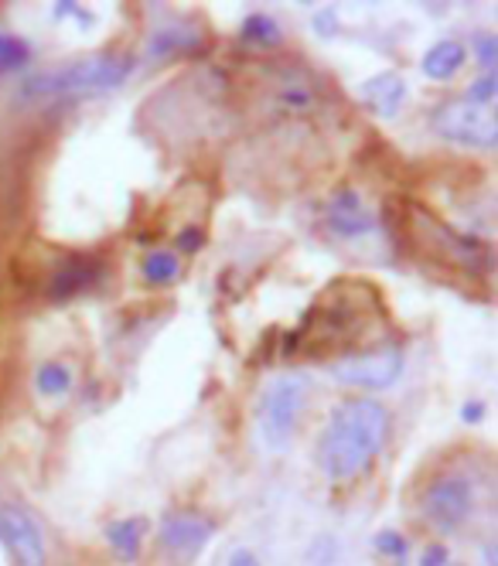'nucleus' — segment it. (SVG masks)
<instances>
[{
  "label": "nucleus",
  "instance_id": "1",
  "mask_svg": "<svg viewBox=\"0 0 498 566\" xmlns=\"http://www.w3.org/2000/svg\"><path fill=\"white\" fill-rule=\"evenodd\" d=\"M390 410L372 396L342 399L318 437V468L328 481H349L372 468L390 440Z\"/></svg>",
  "mask_w": 498,
  "mask_h": 566
},
{
  "label": "nucleus",
  "instance_id": "2",
  "mask_svg": "<svg viewBox=\"0 0 498 566\" xmlns=\"http://www.w3.org/2000/svg\"><path fill=\"white\" fill-rule=\"evenodd\" d=\"M134 59L131 55H90L69 62L52 72H34L24 78L21 93L24 96H69V93H106L116 90L131 78Z\"/></svg>",
  "mask_w": 498,
  "mask_h": 566
},
{
  "label": "nucleus",
  "instance_id": "3",
  "mask_svg": "<svg viewBox=\"0 0 498 566\" xmlns=\"http://www.w3.org/2000/svg\"><path fill=\"white\" fill-rule=\"evenodd\" d=\"M308 399V382L301 376H277L257 399V430L263 448L280 454L298 433V420Z\"/></svg>",
  "mask_w": 498,
  "mask_h": 566
},
{
  "label": "nucleus",
  "instance_id": "4",
  "mask_svg": "<svg viewBox=\"0 0 498 566\" xmlns=\"http://www.w3.org/2000/svg\"><path fill=\"white\" fill-rule=\"evenodd\" d=\"M430 127L437 137L475 147V150H491L498 144V119L488 106H475L468 99H444L430 113Z\"/></svg>",
  "mask_w": 498,
  "mask_h": 566
},
{
  "label": "nucleus",
  "instance_id": "5",
  "mask_svg": "<svg viewBox=\"0 0 498 566\" xmlns=\"http://www.w3.org/2000/svg\"><path fill=\"white\" fill-rule=\"evenodd\" d=\"M424 515L437 525L440 533H450L465 525V518L475 509V489L465 474H440L427 484V492L421 499Z\"/></svg>",
  "mask_w": 498,
  "mask_h": 566
},
{
  "label": "nucleus",
  "instance_id": "6",
  "mask_svg": "<svg viewBox=\"0 0 498 566\" xmlns=\"http://www.w3.org/2000/svg\"><path fill=\"white\" fill-rule=\"evenodd\" d=\"M406 358L400 348L386 345L376 352H365V355H352L342 358L331 366V379H339L342 386H355V389H390L400 376H403Z\"/></svg>",
  "mask_w": 498,
  "mask_h": 566
},
{
  "label": "nucleus",
  "instance_id": "7",
  "mask_svg": "<svg viewBox=\"0 0 498 566\" xmlns=\"http://www.w3.org/2000/svg\"><path fill=\"white\" fill-rule=\"evenodd\" d=\"M0 546L11 553L18 566H49V546L41 525L14 502L0 505Z\"/></svg>",
  "mask_w": 498,
  "mask_h": 566
},
{
  "label": "nucleus",
  "instance_id": "8",
  "mask_svg": "<svg viewBox=\"0 0 498 566\" xmlns=\"http://www.w3.org/2000/svg\"><path fill=\"white\" fill-rule=\"evenodd\" d=\"M216 536V522L198 512H168L157 525V546L178 563L195 559Z\"/></svg>",
  "mask_w": 498,
  "mask_h": 566
},
{
  "label": "nucleus",
  "instance_id": "9",
  "mask_svg": "<svg viewBox=\"0 0 498 566\" xmlns=\"http://www.w3.org/2000/svg\"><path fill=\"white\" fill-rule=\"evenodd\" d=\"M328 226L342 239H355V235H369L372 229H376V216L369 212V206L362 201L359 191L342 188L328 206Z\"/></svg>",
  "mask_w": 498,
  "mask_h": 566
},
{
  "label": "nucleus",
  "instance_id": "10",
  "mask_svg": "<svg viewBox=\"0 0 498 566\" xmlns=\"http://www.w3.org/2000/svg\"><path fill=\"white\" fill-rule=\"evenodd\" d=\"M359 99L380 119H396L406 99V83L400 72H380L359 86Z\"/></svg>",
  "mask_w": 498,
  "mask_h": 566
},
{
  "label": "nucleus",
  "instance_id": "11",
  "mask_svg": "<svg viewBox=\"0 0 498 566\" xmlns=\"http://www.w3.org/2000/svg\"><path fill=\"white\" fill-rule=\"evenodd\" d=\"M468 62V49L458 42V38H440V42H434L424 59H421V72L430 78V83H447V78H454Z\"/></svg>",
  "mask_w": 498,
  "mask_h": 566
},
{
  "label": "nucleus",
  "instance_id": "12",
  "mask_svg": "<svg viewBox=\"0 0 498 566\" xmlns=\"http://www.w3.org/2000/svg\"><path fill=\"white\" fill-rule=\"evenodd\" d=\"M100 276H103V266L96 263V260H69L55 276H52V283H49V294L55 297V301H69V297H75L79 291H86V287H93V283H100Z\"/></svg>",
  "mask_w": 498,
  "mask_h": 566
},
{
  "label": "nucleus",
  "instance_id": "13",
  "mask_svg": "<svg viewBox=\"0 0 498 566\" xmlns=\"http://www.w3.org/2000/svg\"><path fill=\"white\" fill-rule=\"evenodd\" d=\"M147 533V518L141 515H127V518H116L106 525V543L110 549L123 559V563H134L141 556V543Z\"/></svg>",
  "mask_w": 498,
  "mask_h": 566
},
{
  "label": "nucleus",
  "instance_id": "14",
  "mask_svg": "<svg viewBox=\"0 0 498 566\" xmlns=\"http://www.w3.org/2000/svg\"><path fill=\"white\" fill-rule=\"evenodd\" d=\"M239 38H242L246 45H253V49H277V45L283 42V28L277 24L273 14L253 11V14H246V18H242Z\"/></svg>",
  "mask_w": 498,
  "mask_h": 566
},
{
  "label": "nucleus",
  "instance_id": "15",
  "mask_svg": "<svg viewBox=\"0 0 498 566\" xmlns=\"http://www.w3.org/2000/svg\"><path fill=\"white\" fill-rule=\"evenodd\" d=\"M201 45V34L188 24H164L160 31L151 34V55H172V52H191Z\"/></svg>",
  "mask_w": 498,
  "mask_h": 566
},
{
  "label": "nucleus",
  "instance_id": "16",
  "mask_svg": "<svg viewBox=\"0 0 498 566\" xmlns=\"http://www.w3.org/2000/svg\"><path fill=\"white\" fill-rule=\"evenodd\" d=\"M141 273H144V280L151 283V287H164V283H172L181 273V260L172 250H154V253L144 256Z\"/></svg>",
  "mask_w": 498,
  "mask_h": 566
},
{
  "label": "nucleus",
  "instance_id": "17",
  "mask_svg": "<svg viewBox=\"0 0 498 566\" xmlns=\"http://www.w3.org/2000/svg\"><path fill=\"white\" fill-rule=\"evenodd\" d=\"M34 389L41 396H65L72 389V369L65 361H45V366L34 373Z\"/></svg>",
  "mask_w": 498,
  "mask_h": 566
},
{
  "label": "nucleus",
  "instance_id": "18",
  "mask_svg": "<svg viewBox=\"0 0 498 566\" xmlns=\"http://www.w3.org/2000/svg\"><path fill=\"white\" fill-rule=\"evenodd\" d=\"M28 62H31V49L24 45V38L0 31V75L28 69Z\"/></svg>",
  "mask_w": 498,
  "mask_h": 566
},
{
  "label": "nucleus",
  "instance_id": "19",
  "mask_svg": "<svg viewBox=\"0 0 498 566\" xmlns=\"http://www.w3.org/2000/svg\"><path fill=\"white\" fill-rule=\"evenodd\" d=\"M372 546H376L380 556L396 559V563H403V559L409 556V543H406V536H403L400 530H383V533H376V536H372Z\"/></svg>",
  "mask_w": 498,
  "mask_h": 566
},
{
  "label": "nucleus",
  "instance_id": "20",
  "mask_svg": "<svg viewBox=\"0 0 498 566\" xmlns=\"http://www.w3.org/2000/svg\"><path fill=\"white\" fill-rule=\"evenodd\" d=\"M495 96H498V75H495V72H481V75L475 78V83L465 90V96H461V99H468V103H475V106H488V109H491Z\"/></svg>",
  "mask_w": 498,
  "mask_h": 566
},
{
  "label": "nucleus",
  "instance_id": "21",
  "mask_svg": "<svg viewBox=\"0 0 498 566\" xmlns=\"http://www.w3.org/2000/svg\"><path fill=\"white\" fill-rule=\"evenodd\" d=\"M471 45H475L478 65H481L485 72H495V62H498V38H495V34H478Z\"/></svg>",
  "mask_w": 498,
  "mask_h": 566
},
{
  "label": "nucleus",
  "instance_id": "22",
  "mask_svg": "<svg viewBox=\"0 0 498 566\" xmlns=\"http://www.w3.org/2000/svg\"><path fill=\"white\" fill-rule=\"evenodd\" d=\"M201 242H205V232L195 229V226H188V229H181V232L175 235V247H178L181 253H198V250H201Z\"/></svg>",
  "mask_w": 498,
  "mask_h": 566
},
{
  "label": "nucleus",
  "instance_id": "23",
  "mask_svg": "<svg viewBox=\"0 0 498 566\" xmlns=\"http://www.w3.org/2000/svg\"><path fill=\"white\" fill-rule=\"evenodd\" d=\"M450 563V553L444 543H430L424 553H421V566H447Z\"/></svg>",
  "mask_w": 498,
  "mask_h": 566
},
{
  "label": "nucleus",
  "instance_id": "24",
  "mask_svg": "<svg viewBox=\"0 0 498 566\" xmlns=\"http://www.w3.org/2000/svg\"><path fill=\"white\" fill-rule=\"evenodd\" d=\"M314 31L324 34V38H328V34H335V31H339V11H331V8L318 11V14H314Z\"/></svg>",
  "mask_w": 498,
  "mask_h": 566
},
{
  "label": "nucleus",
  "instance_id": "25",
  "mask_svg": "<svg viewBox=\"0 0 498 566\" xmlns=\"http://www.w3.org/2000/svg\"><path fill=\"white\" fill-rule=\"evenodd\" d=\"M226 566H263V563H260V556H257L253 549H249V546H236V549L229 553Z\"/></svg>",
  "mask_w": 498,
  "mask_h": 566
},
{
  "label": "nucleus",
  "instance_id": "26",
  "mask_svg": "<svg viewBox=\"0 0 498 566\" xmlns=\"http://www.w3.org/2000/svg\"><path fill=\"white\" fill-rule=\"evenodd\" d=\"M485 413H488V407H485L481 399H471V402H465V407H461V420L465 423H481Z\"/></svg>",
  "mask_w": 498,
  "mask_h": 566
},
{
  "label": "nucleus",
  "instance_id": "27",
  "mask_svg": "<svg viewBox=\"0 0 498 566\" xmlns=\"http://www.w3.org/2000/svg\"><path fill=\"white\" fill-rule=\"evenodd\" d=\"M280 103L294 106V109H304V106H311V93L308 90H283L280 93Z\"/></svg>",
  "mask_w": 498,
  "mask_h": 566
},
{
  "label": "nucleus",
  "instance_id": "28",
  "mask_svg": "<svg viewBox=\"0 0 498 566\" xmlns=\"http://www.w3.org/2000/svg\"><path fill=\"white\" fill-rule=\"evenodd\" d=\"M55 14L62 18V14H72V18H79V24H90V14L82 11L79 4H55Z\"/></svg>",
  "mask_w": 498,
  "mask_h": 566
}]
</instances>
